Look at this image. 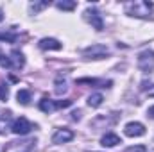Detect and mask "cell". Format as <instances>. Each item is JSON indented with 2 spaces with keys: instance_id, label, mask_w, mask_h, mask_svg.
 Here are the masks:
<instances>
[{
  "instance_id": "18",
  "label": "cell",
  "mask_w": 154,
  "mask_h": 152,
  "mask_svg": "<svg viewBox=\"0 0 154 152\" xmlns=\"http://www.w3.org/2000/svg\"><path fill=\"white\" fill-rule=\"evenodd\" d=\"M48 5V2H38V4H31V9L34 11V13H38L39 9H43V7H47Z\"/></svg>"
},
{
  "instance_id": "16",
  "label": "cell",
  "mask_w": 154,
  "mask_h": 152,
  "mask_svg": "<svg viewBox=\"0 0 154 152\" xmlns=\"http://www.w3.org/2000/svg\"><path fill=\"white\" fill-rule=\"evenodd\" d=\"M0 66H2V68H13V66H11V59H9L5 54H2V52H0Z\"/></svg>"
},
{
  "instance_id": "11",
  "label": "cell",
  "mask_w": 154,
  "mask_h": 152,
  "mask_svg": "<svg viewBox=\"0 0 154 152\" xmlns=\"http://www.w3.org/2000/svg\"><path fill=\"white\" fill-rule=\"evenodd\" d=\"M39 109H41L43 113H52V111L57 109V106H56V102L50 100V99H41V100H39Z\"/></svg>"
},
{
  "instance_id": "15",
  "label": "cell",
  "mask_w": 154,
  "mask_h": 152,
  "mask_svg": "<svg viewBox=\"0 0 154 152\" xmlns=\"http://www.w3.org/2000/svg\"><path fill=\"white\" fill-rule=\"evenodd\" d=\"M66 90H68V88H66V81H65V79H63V81L57 79V81H56V93H57V95H63Z\"/></svg>"
},
{
  "instance_id": "6",
  "label": "cell",
  "mask_w": 154,
  "mask_h": 152,
  "mask_svg": "<svg viewBox=\"0 0 154 152\" xmlns=\"http://www.w3.org/2000/svg\"><path fill=\"white\" fill-rule=\"evenodd\" d=\"M124 132H125V136H129V138H138V136H143V134H145V127H143V123H140V122H129V123L124 127Z\"/></svg>"
},
{
  "instance_id": "1",
  "label": "cell",
  "mask_w": 154,
  "mask_h": 152,
  "mask_svg": "<svg viewBox=\"0 0 154 152\" xmlns=\"http://www.w3.org/2000/svg\"><path fill=\"white\" fill-rule=\"evenodd\" d=\"M125 13L134 18H149L154 9V4L149 0H136V2H127L124 5Z\"/></svg>"
},
{
  "instance_id": "22",
  "label": "cell",
  "mask_w": 154,
  "mask_h": 152,
  "mask_svg": "<svg viewBox=\"0 0 154 152\" xmlns=\"http://www.w3.org/2000/svg\"><path fill=\"white\" fill-rule=\"evenodd\" d=\"M147 116L154 118V106H152V108H149V111H147Z\"/></svg>"
},
{
  "instance_id": "3",
  "label": "cell",
  "mask_w": 154,
  "mask_h": 152,
  "mask_svg": "<svg viewBox=\"0 0 154 152\" xmlns=\"http://www.w3.org/2000/svg\"><path fill=\"white\" fill-rule=\"evenodd\" d=\"M138 68L142 72H152L154 70V52L152 50H143L138 56Z\"/></svg>"
},
{
  "instance_id": "10",
  "label": "cell",
  "mask_w": 154,
  "mask_h": 152,
  "mask_svg": "<svg viewBox=\"0 0 154 152\" xmlns=\"http://www.w3.org/2000/svg\"><path fill=\"white\" fill-rule=\"evenodd\" d=\"M11 66L13 68H22L23 65H25V59H23V54L22 52H18V50H13V54H11Z\"/></svg>"
},
{
  "instance_id": "21",
  "label": "cell",
  "mask_w": 154,
  "mask_h": 152,
  "mask_svg": "<svg viewBox=\"0 0 154 152\" xmlns=\"http://www.w3.org/2000/svg\"><path fill=\"white\" fill-rule=\"evenodd\" d=\"M72 118H74V120H79V118H81V111H74V113H72Z\"/></svg>"
},
{
  "instance_id": "2",
  "label": "cell",
  "mask_w": 154,
  "mask_h": 152,
  "mask_svg": "<svg viewBox=\"0 0 154 152\" xmlns=\"http://www.w3.org/2000/svg\"><path fill=\"white\" fill-rule=\"evenodd\" d=\"M84 18H86L88 23H91V27H93L95 31H102V29H104V20H102L100 13H99L95 7H88V9L84 11Z\"/></svg>"
},
{
  "instance_id": "19",
  "label": "cell",
  "mask_w": 154,
  "mask_h": 152,
  "mask_svg": "<svg viewBox=\"0 0 154 152\" xmlns=\"http://www.w3.org/2000/svg\"><path fill=\"white\" fill-rule=\"evenodd\" d=\"M124 152H147V149H145L143 145H134V147H129V149H125Z\"/></svg>"
},
{
  "instance_id": "20",
  "label": "cell",
  "mask_w": 154,
  "mask_h": 152,
  "mask_svg": "<svg viewBox=\"0 0 154 152\" xmlns=\"http://www.w3.org/2000/svg\"><path fill=\"white\" fill-rule=\"evenodd\" d=\"M7 95H9L7 86H5V84H0V99H2V100H5V99H7Z\"/></svg>"
},
{
  "instance_id": "9",
  "label": "cell",
  "mask_w": 154,
  "mask_h": 152,
  "mask_svg": "<svg viewBox=\"0 0 154 152\" xmlns=\"http://www.w3.org/2000/svg\"><path fill=\"white\" fill-rule=\"evenodd\" d=\"M118 143H122V141H120V136L115 134V132H106L102 136V140H100L102 147H116Z\"/></svg>"
},
{
  "instance_id": "14",
  "label": "cell",
  "mask_w": 154,
  "mask_h": 152,
  "mask_svg": "<svg viewBox=\"0 0 154 152\" xmlns=\"http://www.w3.org/2000/svg\"><path fill=\"white\" fill-rule=\"evenodd\" d=\"M56 5L61 11H74L77 7V2H74V0H63V2H57Z\"/></svg>"
},
{
  "instance_id": "13",
  "label": "cell",
  "mask_w": 154,
  "mask_h": 152,
  "mask_svg": "<svg viewBox=\"0 0 154 152\" xmlns=\"http://www.w3.org/2000/svg\"><path fill=\"white\" fill-rule=\"evenodd\" d=\"M102 100H104L102 93H91V95L88 97V106H90V108H99V106L102 104Z\"/></svg>"
},
{
  "instance_id": "7",
  "label": "cell",
  "mask_w": 154,
  "mask_h": 152,
  "mask_svg": "<svg viewBox=\"0 0 154 152\" xmlns=\"http://www.w3.org/2000/svg\"><path fill=\"white\" fill-rule=\"evenodd\" d=\"M74 140V132L70 129H57L52 136V141L54 143H68Z\"/></svg>"
},
{
  "instance_id": "17",
  "label": "cell",
  "mask_w": 154,
  "mask_h": 152,
  "mask_svg": "<svg viewBox=\"0 0 154 152\" xmlns=\"http://www.w3.org/2000/svg\"><path fill=\"white\" fill-rule=\"evenodd\" d=\"M0 39H2V41H9V43H13V41L16 39V34H13V32H0Z\"/></svg>"
},
{
  "instance_id": "12",
  "label": "cell",
  "mask_w": 154,
  "mask_h": 152,
  "mask_svg": "<svg viewBox=\"0 0 154 152\" xmlns=\"http://www.w3.org/2000/svg\"><path fill=\"white\" fill-rule=\"evenodd\" d=\"M16 100H18V104L27 106V104L31 102V91H29V90H20V91L16 93Z\"/></svg>"
},
{
  "instance_id": "5",
  "label": "cell",
  "mask_w": 154,
  "mask_h": 152,
  "mask_svg": "<svg viewBox=\"0 0 154 152\" xmlns=\"http://www.w3.org/2000/svg\"><path fill=\"white\" fill-rule=\"evenodd\" d=\"M108 47L106 45H100V43H95L88 48H84V56L86 57H91V59H102L104 56H108Z\"/></svg>"
},
{
  "instance_id": "8",
  "label": "cell",
  "mask_w": 154,
  "mask_h": 152,
  "mask_svg": "<svg viewBox=\"0 0 154 152\" xmlns=\"http://www.w3.org/2000/svg\"><path fill=\"white\" fill-rule=\"evenodd\" d=\"M39 48H43V50H61L63 45L54 38H43L39 39Z\"/></svg>"
},
{
  "instance_id": "23",
  "label": "cell",
  "mask_w": 154,
  "mask_h": 152,
  "mask_svg": "<svg viewBox=\"0 0 154 152\" xmlns=\"http://www.w3.org/2000/svg\"><path fill=\"white\" fill-rule=\"evenodd\" d=\"M4 20V13H2V9H0V22Z\"/></svg>"
},
{
  "instance_id": "4",
  "label": "cell",
  "mask_w": 154,
  "mask_h": 152,
  "mask_svg": "<svg viewBox=\"0 0 154 152\" xmlns=\"http://www.w3.org/2000/svg\"><path fill=\"white\" fill-rule=\"evenodd\" d=\"M34 127H32V123L25 118V116H20V118H16L14 122H13V125H11V131L14 132V134H20V136H23V134H29L31 131H32Z\"/></svg>"
}]
</instances>
